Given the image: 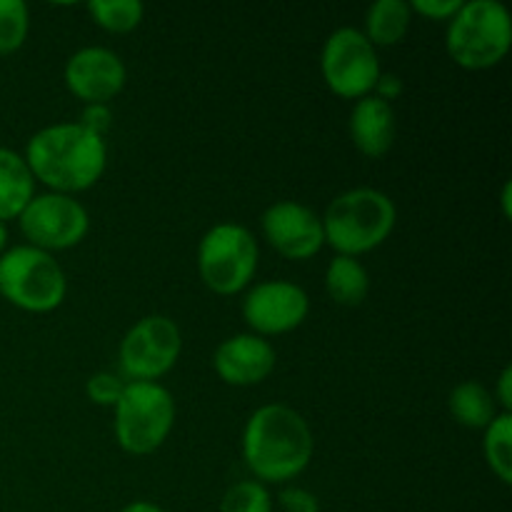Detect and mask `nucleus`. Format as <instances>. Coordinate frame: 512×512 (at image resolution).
<instances>
[{
	"mask_svg": "<svg viewBox=\"0 0 512 512\" xmlns=\"http://www.w3.org/2000/svg\"><path fill=\"white\" fill-rule=\"evenodd\" d=\"M310 313V298L290 280H265L253 285L243 300V318L260 338L285 335L300 328Z\"/></svg>",
	"mask_w": 512,
	"mask_h": 512,
	"instance_id": "11",
	"label": "nucleus"
},
{
	"mask_svg": "<svg viewBox=\"0 0 512 512\" xmlns=\"http://www.w3.org/2000/svg\"><path fill=\"white\" fill-rule=\"evenodd\" d=\"M315 453L313 430L298 410L270 403L255 410L243 430V460L258 483L298 478Z\"/></svg>",
	"mask_w": 512,
	"mask_h": 512,
	"instance_id": "1",
	"label": "nucleus"
},
{
	"mask_svg": "<svg viewBox=\"0 0 512 512\" xmlns=\"http://www.w3.org/2000/svg\"><path fill=\"white\" fill-rule=\"evenodd\" d=\"M320 220L325 243L338 255L358 258L390 238L398 223V208L383 190L355 188L338 195Z\"/></svg>",
	"mask_w": 512,
	"mask_h": 512,
	"instance_id": "3",
	"label": "nucleus"
},
{
	"mask_svg": "<svg viewBox=\"0 0 512 512\" xmlns=\"http://www.w3.org/2000/svg\"><path fill=\"white\" fill-rule=\"evenodd\" d=\"M18 223L28 245L53 255L75 248L88 235L90 215L73 195L45 193L30 200Z\"/></svg>",
	"mask_w": 512,
	"mask_h": 512,
	"instance_id": "10",
	"label": "nucleus"
},
{
	"mask_svg": "<svg viewBox=\"0 0 512 512\" xmlns=\"http://www.w3.org/2000/svg\"><path fill=\"white\" fill-rule=\"evenodd\" d=\"M448 405L453 418L463 428L470 430H485L493 423L495 415H498L493 393L483 383H478V380H465V383L455 385L448 398Z\"/></svg>",
	"mask_w": 512,
	"mask_h": 512,
	"instance_id": "19",
	"label": "nucleus"
},
{
	"mask_svg": "<svg viewBox=\"0 0 512 512\" xmlns=\"http://www.w3.org/2000/svg\"><path fill=\"white\" fill-rule=\"evenodd\" d=\"M413 10L405 0H378L365 13V30L363 35L373 43V48L383 45H398L408 35Z\"/></svg>",
	"mask_w": 512,
	"mask_h": 512,
	"instance_id": "18",
	"label": "nucleus"
},
{
	"mask_svg": "<svg viewBox=\"0 0 512 512\" xmlns=\"http://www.w3.org/2000/svg\"><path fill=\"white\" fill-rule=\"evenodd\" d=\"M373 95L375 98H380V100H385V103L393 105V100H398L400 95H403V80L393 73H380Z\"/></svg>",
	"mask_w": 512,
	"mask_h": 512,
	"instance_id": "28",
	"label": "nucleus"
},
{
	"mask_svg": "<svg viewBox=\"0 0 512 512\" xmlns=\"http://www.w3.org/2000/svg\"><path fill=\"white\" fill-rule=\"evenodd\" d=\"M510 193H512V185L505 183V185H503V198H500V203H503V215H505V218H510V215H512Z\"/></svg>",
	"mask_w": 512,
	"mask_h": 512,
	"instance_id": "31",
	"label": "nucleus"
},
{
	"mask_svg": "<svg viewBox=\"0 0 512 512\" xmlns=\"http://www.w3.org/2000/svg\"><path fill=\"white\" fill-rule=\"evenodd\" d=\"M125 390V380L118 378L115 373H95L90 375L88 383H85V395H88L90 403L100 405V408H115V403L120 400Z\"/></svg>",
	"mask_w": 512,
	"mask_h": 512,
	"instance_id": "24",
	"label": "nucleus"
},
{
	"mask_svg": "<svg viewBox=\"0 0 512 512\" xmlns=\"http://www.w3.org/2000/svg\"><path fill=\"white\" fill-rule=\"evenodd\" d=\"M30 30V10L23 0H0V55L23 48Z\"/></svg>",
	"mask_w": 512,
	"mask_h": 512,
	"instance_id": "22",
	"label": "nucleus"
},
{
	"mask_svg": "<svg viewBox=\"0 0 512 512\" xmlns=\"http://www.w3.org/2000/svg\"><path fill=\"white\" fill-rule=\"evenodd\" d=\"M25 163L53 193L75 195L93 188L108 165V145L78 123H55L28 140Z\"/></svg>",
	"mask_w": 512,
	"mask_h": 512,
	"instance_id": "2",
	"label": "nucleus"
},
{
	"mask_svg": "<svg viewBox=\"0 0 512 512\" xmlns=\"http://www.w3.org/2000/svg\"><path fill=\"white\" fill-rule=\"evenodd\" d=\"M68 293L58 260L33 245H15L0 255V295L25 313H50Z\"/></svg>",
	"mask_w": 512,
	"mask_h": 512,
	"instance_id": "5",
	"label": "nucleus"
},
{
	"mask_svg": "<svg viewBox=\"0 0 512 512\" xmlns=\"http://www.w3.org/2000/svg\"><path fill=\"white\" fill-rule=\"evenodd\" d=\"M320 73L335 95L360 100L373 95L383 70H380L378 50L365 38L363 30L338 28L325 40L320 53Z\"/></svg>",
	"mask_w": 512,
	"mask_h": 512,
	"instance_id": "8",
	"label": "nucleus"
},
{
	"mask_svg": "<svg viewBox=\"0 0 512 512\" xmlns=\"http://www.w3.org/2000/svg\"><path fill=\"white\" fill-rule=\"evenodd\" d=\"M120 512H165L163 508H158V505L148 503V500H135V503L125 505Z\"/></svg>",
	"mask_w": 512,
	"mask_h": 512,
	"instance_id": "30",
	"label": "nucleus"
},
{
	"mask_svg": "<svg viewBox=\"0 0 512 512\" xmlns=\"http://www.w3.org/2000/svg\"><path fill=\"white\" fill-rule=\"evenodd\" d=\"M183 338L168 315H145L120 343V370L128 383H155L178 363Z\"/></svg>",
	"mask_w": 512,
	"mask_h": 512,
	"instance_id": "9",
	"label": "nucleus"
},
{
	"mask_svg": "<svg viewBox=\"0 0 512 512\" xmlns=\"http://www.w3.org/2000/svg\"><path fill=\"white\" fill-rule=\"evenodd\" d=\"M78 125H83L85 130H90L93 135H98V138H105L110 130V125H113V110H110V105H85L83 113H80V120Z\"/></svg>",
	"mask_w": 512,
	"mask_h": 512,
	"instance_id": "25",
	"label": "nucleus"
},
{
	"mask_svg": "<svg viewBox=\"0 0 512 512\" xmlns=\"http://www.w3.org/2000/svg\"><path fill=\"white\" fill-rule=\"evenodd\" d=\"M88 13L108 33L125 35L143 23L145 8L138 0H90Z\"/></svg>",
	"mask_w": 512,
	"mask_h": 512,
	"instance_id": "21",
	"label": "nucleus"
},
{
	"mask_svg": "<svg viewBox=\"0 0 512 512\" xmlns=\"http://www.w3.org/2000/svg\"><path fill=\"white\" fill-rule=\"evenodd\" d=\"M483 453L488 468L503 485L512 483V415L498 413L493 423L485 428Z\"/></svg>",
	"mask_w": 512,
	"mask_h": 512,
	"instance_id": "20",
	"label": "nucleus"
},
{
	"mask_svg": "<svg viewBox=\"0 0 512 512\" xmlns=\"http://www.w3.org/2000/svg\"><path fill=\"white\" fill-rule=\"evenodd\" d=\"M325 290L333 303L343 308H358L370 293V275L358 258L335 255L325 270Z\"/></svg>",
	"mask_w": 512,
	"mask_h": 512,
	"instance_id": "17",
	"label": "nucleus"
},
{
	"mask_svg": "<svg viewBox=\"0 0 512 512\" xmlns=\"http://www.w3.org/2000/svg\"><path fill=\"white\" fill-rule=\"evenodd\" d=\"M493 398L503 405V413H510V408H512V368L510 365L508 368H503V373H500L498 388H495Z\"/></svg>",
	"mask_w": 512,
	"mask_h": 512,
	"instance_id": "29",
	"label": "nucleus"
},
{
	"mask_svg": "<svg viewBox=\"0 0 512 512\" xmlns=\"http://www.w3.org/2000/svg\"><path fill=\"white\" fill-rule=\"evenodd\" d=\"M220 512H273V498L263 483L243 480L223 495Z\"/></svg>",
	"mask_w": 512,
	"mask_h": 512,
	"instance_id": "23",
	"label": "nucleus"
},
{
	"mask_svg": "<svg viewBox=\"0 0 512 512\" xmlns=\"http://www.w3.org/2000/svg\"><path fill=\"white\" fill-rule=\"evenodd\" d=\"M115 440L130 455H150L175 425V400L160 383H125L115 403Z\"/></svg>",
	"mask_w": 512,
	"mask_h": 512,
	"instance_id": "6",
	"label": "nucleus"
},
{
	"mask_svg": "<svg viewBox=\"0 0 512 512\" xmlns=\"http://www.w3.org/2000/svg\"><path fill=\"white\" fill-rule=\"evenodd\" d=\"M278 500L285 512H320L318 498L303 488H285Z\"/></svg>",
	"mask_w": 512,
	"mask_h": 512,
	"instance_id": "27",
	"label": "nucleus"
},
{
	"mask_svg": "<svg viewBox=\"0 0 512 512\" xmlns=\"http://www.w3.org/2000/svg\"><path fill=\"white\" fill-rule=\"evenodd\" d=\"M35 198V178L20 153L0 148V223L20 218Z\"/></svg>",
	"mask_w": 512,
	"mask_h": 512,
	"instance_id": "16",
	"label": "nucleus"
},
{
	"mask_svg": "<svg viewBox=\"0 0 512 512\" xmlns=\"http://www.w3.org/2000/svg\"><path fill=\"white\" fill-rule=\"evenodd\" d=\"M463 0H413L410 10L430 20H450L460 10Z\"/></svg>",
	"mask_w": 512,
	"mask_h": 512,
	"instance_id": "26",
	"label": "nucleus"
},
{
	"mask_svg": "<svg viewBox=\"0 0 512 512\" xmlns=\"http://www.w3.org/2000/svg\"><path fill=\"white\" fill-rule=\"evenodd\" d=\"M445 48L465 70L495 68L512 48L510 10L498 0H470L448 20Z\"/></svg>",
	"mask_w": 512,
	"mask_h": 512,
	"instance_id": "4",
	"label": "nucleus"
},
{
	"mask_svg": "<svg viewBox=\"0 0 512 512\" xmlns=\"http://www.w3.org/2000/svg\"><path fill=\"white\" fill-rule=\"evenodd\" d=\"M65 88L85 105H108L125 88L128 70L118 53L108 48H80L65 63Z\"/></svg>",
	"mask_w": 512,
	"mask_h": 512,
	"instance_id": "13",
	"label": "nucleus"
},
{
	"mask_svg": "<svg viewBox=\"0 0 512 512\" xmlns=\"http://www.w3.org/2000/svg\"><path fill=\"white\" fill-rule=\"evenodd\" d=\"M5 245H8V228L5 223H0V255L5 253Z\"/></svg>",
	"mask_w": 512,
	"mask_h": 512,
	"instance_id": "32",
	"label": "nucleus"
},
{
	"mask_svg": "<svg viewBox=\"0 0 512 512\" xmlns=\"http://www.w3.org/2000/svg\"><path fill=\"white\" fill-rule=\"evenodd\" d=\"M265 240L288 260H310L325 245L323 220L313 208L295 200L270 205L260 218Z\"/></svg>",
	"mask_w": 512,
	"mask_h": 512,
	"instance_id": "12",
	"label": "nucleus"
},
{
	"mask_svg": "<svg viewBox=\"0 0 512 512\" xmlns=\"http://www.w3.org/2000/svg\"><path fill=\"white\" fill-rule=\"evenodd\" d=\"M350 140L365 158H383L395 143V110L375 95H365L350 113Z\"/></svg>",
	"mask_w": 512,
	"mask_h": 512,
	"instance_id": "15",
	"label": "nucleus"
},
{
	"mask_svg": "<svg viewBox=\"0 0 512 512\" xmlns=\"http://www.w3.org/2000/svg\"><path fill=\"white\" fill-rule=\"evenodd\" d=\"M275 348L268 338L255 333H238L223 340L213 355V368L223 383L233 388H250L275 370Z\"/></svg>",
	"mask_w": 512,
	"mask_h": 512,
	"instance_id": "14",
	"label": "nucleus"
},
{
	"mask_svg": "<svg viewBox=\"0 0 512 512\" xmlns=\"http://www.w3.org/2000/svg\"><path fill=\"white\" fill-rule=\"evenodd\" d=\"M258 243L245 225L218 223L198 245V273L215 295H238L258 270Z\"/></svg>",
	"mask_w": 512,
	"mask_h": 512,
	"instance_id": "7",
	"label": "nucleus"
}]
</instances>
